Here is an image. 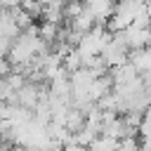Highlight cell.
Segmentation results:
<instances>
[{
    "mask_svg": "<svg viewBox=\"0 0 151 151\" xmlns=\"http://www.w3.org/2000/svg\"><path fill=\"white\" fill-rule=\"evenodd\" d=\"M130 64L139 71V76H146L151 71V47L130 50Z\"/></svg>",
    "mask_w": 151,
    "mask_h": 151,
    "instance_id": "1",
    "label": "cell"
},
{
    "mask_svg": "<svg viewBox=\"0 0 151 151\" xmlns=\"http://www.w3.org/2000/svg\"><path fill=\"white\" fill-rule=\"evenodd\" d=\"M118 142H120V139H113V137L99 134V137L87 146V151H118Z\"/></svg>",
    "mask_w": 151,
    "mask_h": 151,
    "instance_id": "2",
    "label": "cell"
},
{
    "mask_svg": "<svg viewBox=\"0 0 151 151\" xmlns=\"http://www.w3.org/2000/svg\"><path fill=\"white\" fill-rule=\"evenodd\" d=\"M118 151H142V139L139 134H127L118 142Z\"/></svg>",
    "mask_w": 151,
    "mask_h": 151,
    "instance_id": "3",
    "label": "cell"
},
{
    "mask_svg": "<svg viewBox=\"0 0 151 151\" xmlns=\"http://www.w3.org/2000/svg\"><path fill=\"white\" fill-rule=\"evenodd\" d=\"M64 151H87V149H85V146H80V144H76V142H73V144H68V146H64Z\"/></svg>",
    "mask_w": 151,
    "mask_h": 151,
    "instance_id": "4",
    "label": "cell"
}]
</instances>
